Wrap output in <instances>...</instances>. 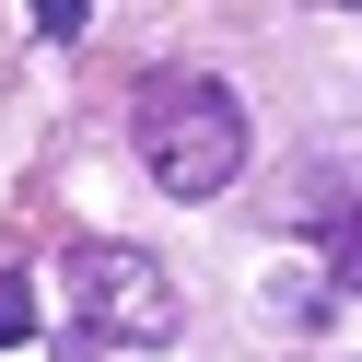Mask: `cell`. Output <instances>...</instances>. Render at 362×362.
<instances>
[{
  "label": "cell",
  "mask_w": 362,
  "mask_h": 362,
  "mask_svg": "<svg viewBox=\"0 0 362 362\" xmlns=\"http://www.w3.org/2000/svg\"><path fill=\"white\" fill-rule=\"evenodd\" d=\"M12 339H35V292L0 269V351H12Z\"/></svg>",
  "instance_id": "3957f363"
},
{
  "label": "cell",
  "mask_w": 362,
  "mask_h": 362,
  "mask_svg": "<svg viewBox=\"0 0 362 362\" xmlns=\"http://www.w3.org/2000/svg\"><path fill=\"white\" fill-rule=\"evenodd\" d=\"M71 292H82V339L71 351H94V339H175V281H164L152 245H82Z\"/></svg>",
  "instance_id": "7a4b0ae2"
},
{
  "label": "cell",
  "mask_w": 362,
  "mask_h": 362,
  "mask_svg": "<svg viewBox=\"0 0 362 362\" xmlns=\"http://www.w3.org/2000/svg\"><path fill=\"white\" fill-rule=\"evenodd\" d=\"M129 141H141V164H152L164 199H222L245 175V105H234L222 71H164L129 105Z\"/></svg>",
  "instance_id": "6da1fadb"
}]
</instances>
